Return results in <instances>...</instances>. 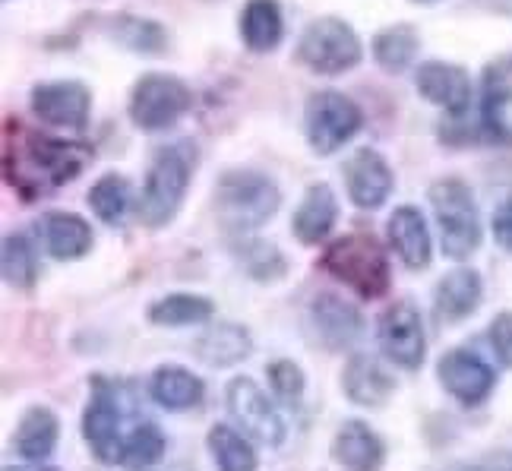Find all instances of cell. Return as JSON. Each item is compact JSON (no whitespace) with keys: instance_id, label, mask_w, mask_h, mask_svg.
<instances>
[{"instance_id":"obj_24","label":"cell","mask_w":512,"mask_h":471,"mask_svg":"<svg viewBox=\"0 0 512 471\" xmlns=\"http://www.w3.org/2000/svg\"><path fill=\"white\" fill-rule=\"evenodd\" d=\"M241 42L256 51L269 54L285 38V13L279 0H247L241 10Z\"/></svg>"},{"instance_id":"obj_15","label":"cell","mask_w":512,"mask_h":471,"mask_svg":"<svg viewBox=\"0 0 512 471\" xmlns=\"http://www.w3.org/2000/svg\"><path fill=\"white\" fill-rule=\"evenodd\" d=\"M342 174H345L351 203L358 209H380L389 200L392 187H396V174H392L389 162L370 146L351 152Z\"/></svg>"},{"instance_id":"obj_34","label":"cell","mask_w":512,"mask_h":471,"mask_svg":"<svg viewBox=\"0 0 512 471\" xmlns=\"http://www.w3.org/2000/svg\"><path fill=\"white\" fill-rule=\"evenodd\" d=\"M114 38L121 45H127L130 51H140V54H159L168 45V32L159 23L140 19V16L114 19Z\"/></svg>"},{"instance_id":"obj_2","label":"cell","mask_w":512,"mask_h":471,"mask_svg":"<svg viewBox=\"0 0 512 471\" xmlns=\"http://www.w3.org/2000/svg\"><path fill=\"white\" fill-rule=\"evenodd\" d=\"M323 269L367 301L383 298L392 285L389 253L373 234H345V238H336L323 250Z\"/></svg>"},{"instance_id":"obj_21","label":"cell","mask_w":512,"mask_h":471,"mask_svg":"<svg viewBox=\"0 0 512 471\" xmlns=\"http://www.w3.org/2000/svg\"><path fill=\"white\" fill-rule=\"evenodd\" d=\"M332 459L345 471H380L386 462V443L370 424L345 421L332 437Z\"/></svg>"},{"instance_id":"obj_37","label":"cell","mask_w":512,"mask_h":471,"mask_svg":"<svg viewBox=\"0 0 512 471\" xmlns=\"http://www.w3.org/2000/svg\"><path fill=\"white\" fill-rule=\"evenodd\" d=\"M487 339H490V348H494V355L500 358V364L512 367V310L494 317V323L487 329Z\"/></svg>"},{"instance_id":"obj_13","label":"cell","mask_w":512,"mask_h":471,"mask_svg":"<svg viewBox=\"0 0 512 471\" xmlns=\"http://www.w3.org/2000/svg\"><path fill=\"white\" fill-rule=\"evenodd\" d=\"M437 377L443 383V389L449 392L452 399L462 402V405H481L490 389L497 383L494 367H490L481 355L468 348H452L440 358L437 364Z\"/></svg>"},{"instance_id":"obj_30","label":"cell","mask_w":512,"mask_h":471,"mask_svg":"<svg viewBox=\"0 0 512 471\" xmlns=\"http://www.w3.org/2000/svg\"><path fill=\"white\" fill-rule=\"evenodd\" d=\"M0 269H4V282L10 288L29 291L38 282V250L35 244L26 238L23 231H10L4 234V250H0Z\"/></svg>"},{"instance_id":"obj_36","label":"cell","mask_w":512,"mask_h":471,"mask_svg":"<svg viewBox=\"0 0 512 471\" xmlns=\"http://www.w3.org/2000/svg\"><path fill=\"white\" fill-rule=\"evenodd\" d=\"M266 380L272 389V399L282 402L288 408H294L304 399V389H307V377L301 364H294L291 358H275L266 364Z\"/></svg>"},{"instance_id":"obj_35","label":"cell","mask_w":512,"mask_h":471,"mask_svg":"<svg viewBox=\"0 0 512 471\" xmlns=\"http://www.w3.org/2000/svg\"><path fill=\"white\" fill-rule=\"evenodd\" d=\"M241 238H244V244L238 250V260H241V266L250 272V276L263 279V282L279 279L285 272V257L279 253V247L253 238V234H241Z\"/></svg>"},{"instance_id":"obj_17","label":"cell","mask_w":512,"mask_h":471,"mask_svg":"<svg viewBox=\"0 0 512 471\" xmlns=\"http://www.w3.org/2000/svg\"><path fill=\"white\" fill-rule=\"evenodd\" d=\"M342 392L348 396V402L361 408H383L396 396V380H392V374L380 364V358L358 351V355H351L345 361Z\"/></svg>"},{"instance_id":"obj_12","label":"cell","mask_w":512,"mask_h":471,"mask_svg":"<svg viewBox=\"0 0 512 471\" xmlns=\"http://www.w3.org/2000/svg\"><path fill=\"white\" fill-rule=\"evenodd\" d=\"M29 105L38 121L61 127V130L83 133L89 124V111H92V92L80 80L38 83L29 95Z\"/></svg>"},{"instance_id":"obj_38","label":"cell","mask_w":512,"mask_h":471,"mask_svg":"<svg viewBox=\"0 0 512 471\" xmlns=\"http://www.w3.org/2000/svg\"><path fill=\"white\" fill-rule=\"evenodd\" d=\"M494 234H497V241L512 250V196L500 206V212L494 215Z\"/></svg>"},{"instance_id":"obj_20","label":"cell","mask_w":512,"mask_h":471,"mask_svg":"<svg viewBox=\"0 0 512 471\" xmlns=\"http://www.w3.org/2000/svg\"><path fill=\"white\" fill-rule=\"evenodd\" d=\"M484 298L481 276L471 266H456L452 272L440 279L437 291H433V313H437V323L452 326L462 323L465 317L478 310Z\"/></svg>"},{"instance_id":"obj_11","label":"cell","mask_w":512,"mask_h":471,"mask_svg":"<svg viewBox=\"0 0 512 471\" xmlns=\"http://www.w3.org/2000/svg\"><path fill=\"white\" fill-rule=\"evenodd\" d=\"M377 339L383 355L402 370H418L427 358L421 310L411 301H396L380 313Z\"/></svg>"},{"instance_id":"obj_41","label":"cell","mask_w":512,"mask_h":471,"mask_svg":"<svg viewBox=\"0 0 512 471\" xmlns=\"http://www.w3.org/2000/svg\"><path fill=\"white\" fill-rule=\"evenodd\" d=\"M418 4H433V0H418Z\"/></svg>"},{"instance_id":"obj_40","label":"cell","mask_w":512,"mask_h":471,"mask_svg":"<svg viewBox=\"0 0 512 471\" xmlns=\"http://www.w3.org/2000/svg\"><path fill=\"white\" fill-rule=\"evenodd\" d=\"M4 471H57V468L42 465V462H26V465H7Z\"/></svg>"},{"instance_id":"obj_28","label":"cell","mask_w":512,"mask_h":471,"mask_svg":"<svg viewBox=\"0 0 512 471\" xmlns=\"http://www.w3.org/2000/svg\"><path fill=\"white\" fill-rule=\"evenodd\" d=\"M421 51V35L415 26L408 23H396V26H386L377 32L373 38V57L386 73H405L415 57Z\"/></svg>"},{"instance_id":"obj_27","label":"cell","mask_w":512,"mask_h":471,"mask_svg":"<svg viewBox=\"0 0 512 471\" xmlns=\"http://www.w3.org/2000/svg\"><path fill=\"white\" fill-rule=\"evenodd\" d=\"M215 313V304L203 294H187V291H174L165 298L152 301L146 317L155 326H200L209 323Z\"/></svg>"},{"instance_id":"obj_23","label":"cell","mask_w":512,"mask_h":471,"mask_svg":"<svg viewBox=\"0 0 512 471\" xmlns=\"http://www.w3.org/2000/svg\"><path fill=\"white\" fill-rule=\"evenodd\" d=\"M253 339L250 329L238 323H215L203 329L193 342V355L209 367H234L250 358Z\"/></svg>"},{"instance_id":"obj_6","label":"cell","mask_w":512,"mask_h":471,"mask_svg":"<svg viewBox=\"0 0 512 471\" xmlns=\"http://www.w3.org/2000/svg\"><path fill=\"white\" fill-rule=\"evenodd\" d=\"M364 45L351 23L339 16H317L298 38V61L320 76H339L361 64Z\"/></svg>"},{"instance_id":"obj_26","label":"cell","mask_w":512,"mask_h":471,"mask_svg":"<svg viewBox=\"0 0 512 471\" xmlns=\"http://www.w3.org/2000/svg\"><path fill=\"white\" fill-rule=\"evenodd\" d=\"M149 396L155 405H162L168 411H190L203 402L206 386L203 380L187 367L165 364L149 377Z\"/></svg>"},{"instance_id":"obj_32","label":"cell","mask_w":512,"mask_h":471,"mask_svg":"<svg viewBox=\"0 0 512 471\" xmlns=\"http://www.w3.org/2000/svg\"><path fill=\"white\" fill-rule=\"evenodd\" d=\"M86 200L105 225H121L130 212V181L117 171L102 174V178L92 184Z\"/></svg>"},{"instance_id":"obj_8","label":"cell","mask_w":512,"mask_h":471,"mask_svg":"<svg viewBox=\"0 0 512 471\" xmlns=\"http://www.w3.org/2000/svg\"><path fill=\"white\" fill-rule=\"evenodd\" d=\"M364 127V111L342 92H313L304 108V136L317 155L339 152Z\"/></svg>"},{"instance_id":"obj_16","label":"cell","mask_w":512,"mask_h":471,"mask_svg":"<svg viewBox=\"0 0 512 471\" xmlns=\"http://www.w3.org/2000/svg\"><path fill=\"white\" fill-rule=\"evenodd\" d=\"M415 83L430 105L443 108L452 117H462L471 108V95H475V89H471V76L456 64L427 61L418 67Z\"/></svg>"},{"instance_id":"obj_19","label":"cell","mask_w":512,"mask_h":471,"mask_svg":"<svg viewBox=\"0 0 512 471\" xmlns=\"http://www.w3.org/2000/svg\"><path fill=\"white\" fill-rule=\"evenodd\" d=\"M38 234H42V244L48 250L51 260H80L92 250V225L76 212H64V209H54L45 212L42 222H38Z\"/></svg>"},{"instance_id":"obj_1","label":"cell","mask_w":512,"mask_h":471,"mask_svg":"<svg viewBox=\"0 0 512 471\" xmlns=\"http://www.w3.org/2000/svg\"><path fill=\"white\" fill-rule=\"evenodd\" d=\"M89 162V149L70 140H51L45 133H23L16 155H7L10 181L19 193L42 196L73 181Z\"/></svg>"},{"instance_id":"obj_33","label":"cell","mask_w":512,"mask_h":471,"mask_svg":"<svg viewBox=\"0 0 512 471\" xmlns=\"http://www.w3.org/2000/svg\"><path fill=\"white\" fill-rule=\"evenodd\" d=\"M512 102V83L503 67H490L484 73V92H481V124L490 136H500L503 130V111Z\"/></svg>"},{"instance_id":"obj_14","label":"cell","mask_w":512,"mask_h":471,"mask_svg":"<svg viewBox=\"0 0 512 471\" xmlns=\"http://www.w3.org/2000/svg\"><path fill=\"white\" fill-rule=\"evenodd\" d=\"M307 326L310 336L326 351H345L361 339L364 320L348 301L339 294H317L307 307Z\"/></svg>"},{"instance_id":"obj_29","label":"cell","mask_w":512,"mask_h":471,"mask_svg":"<svg viewBox=\"0 0 512 471\" xmlns=\"http://www.w3.org/2000/svg\"><path fill=\"white\" fill-rule=\"evenodd\" d=\"M209 456L219 471H256L260 459H256V449L244 430H234L228 424H215L209 430Z\"/></svg>"},{"instance_id":"obj_5","label":"cell","mask_w":512,"mask_h":471,"mask_svg":"<svg viewBox=\"0 0 512 471\" xmlns=\"http://www.w3.org/2000/svg\"><path fill=\"white\" fill-rule=\"evenodd\" d=\"M430 206L443 253L452 260H468L481 247V215L468 184L462 178H440L430 187Z\"/></svg>"},{"instance_id":"obj_10","label":"cell","mask_w":512,"mask_h":471,"mask_svg":"<svg viewBox=\"0 0 512 471\" xmlns=\"http://www.w3.org/2000/svg\"><path fill=\"white\" fill-rule=\"evenodd\" d=\"M225 405L231 411L234 424H238L250 440L263 446H282L285 421L279 415V408H275V402L256 386V380L234 377L225 389Z\"/></svg>"},{"instance_id":"obj_25","label":"cell","mask_w":512,"mask_h":471,"mask_svg":"<svg viewBox=\"0 0 512 471\" xmlns=\"http://www.w3.org/2000/svg\"><path fill=\"white\" fill-rule=\"evenodd\" d=\"M57 437H61V421L54 411L45 405H32L16 424L13 449L23 462H45L54 453Z\"/></svg>"},{"instance_id":"obj_3","label":"cell","mask_w":512,"mask_h":471,"mask_svg":"<svg viewBox=\"0 0 512 471\" xmlns=\"http://www.w3.org/2000/svg\"><path fill=\"white\" fill-rule=\"evenodd\" d=\"M215 203H219L222 225L241 238V234H253L263 228L282 206V193L272 178L250 168L228 171L219 178V190H215Z\"/></svg>"},{"instance_id":"obj_39","label":"cell","mask_w":512,"mask_h":471,"mask_svg":"<svg viewBox=\"0 0 512 471\" xmlns=\"http://www.w3.org/2000/svg\"><path fill=\"white\" fill-rule=\"evenodd\" d=\"M478 4L490 13H500V16H512V0H478Z\"/></svg>"},{"instance_id":"obj_22","label":"cell","mask_w":512,"mask_h":471,"mask_svg":"<svg viewBox=\"0 0 512 471\" xmlns=\"http://www.w3.org/2000/svg\"><path fill=\"white\" fill-rule=\"evenodd\" d=\"M339 222V200L329 184H310L294 209L291 231L301 244H323Z\"/></svg>"},{"instance_id":"obj_31","label":"cell","mask_w":512,"mask_h":471,"mask_svg":"<svg viewBox=\"0 0 512 471\" xmlns=\"http://www.w3.org/2000/svg\"><path fill=\"white\" fill-rule=\"evenodd\" d=\"M165 449H168V440H165L159 424H152V421L133 424L127 430V437H124L121 462H117V468H124V471H149L152 465L162 462Z\"/></svg>"},{"instance_id":"obj_18","label":"cell","mask_w":512,"mask_h":471,"mask_svg":"<svg viewBox=\"0 0 512 471\" xmlns=\"http://www.w3.org/2000/svg\"><path fill=\"white\" fill-rule=\"evenodd\" d=\"M386 238L389 247L399 253V260L408 269H427L433 257V241H430V228L427 219L418 206H396L386 222Z\"/></svg>"},{"instance_id":"obj_4","label":"cell","mask_w":512,"mask_h":471,"mask_svg":"<svg viewBox=\"0 0 512 471\" xmlns=\"http://www.w3.org/2000/svg\"><path fill=\"white\" fill-rule=\"evenodd\" d=\"M190 174L193 159L187 146H162L152 155L140 196V222L146 228H165L174 222V215L184 206Z\"/></svg>"},{"instance_id":"obj_42","label":"cell","mask_w":512,"mask_h":471,"mask_svg":"<svg viewBox=\"0 0 512 471\" xmlns=\"http://www.w3.org/2000/svg\"><path fill=\"white\" fill-rule=\"evenodd\" d=\"M462 471H478V468H462Z\"/></svg>"},{"instance_id":"obj_7","label":"cell","mask_w":512,"mask_h":471,"mask_svg":"<svg viewBox=\"0 0 512 471\" xmlns=\"http://www.w3.org/2000/svg\"><path fill=\"white\" fill-rule=\"evenodd\" d=\"M190 102L193 92L181 76L152 70L130 92V121L140 130H168L190 111Z\"/></svg>"},{"instance_id":"obj_9","label":"cell","mask_w":512,"mask_h":471,"mask_svg":"<svg viewBox=\"0 0 512 471\" xmlns=\"http://www.w3.org/2000/svg\"><path fill=\"white\" fill-rule=\"evenodd\" d=\"M89 402L83 408V437L86 446L92 449V456L102 462L117 468L121 462V446H124V430H121V402H117V389L111 380L105 377H95L89 383Z\"/></svg>"}]
</instances>
